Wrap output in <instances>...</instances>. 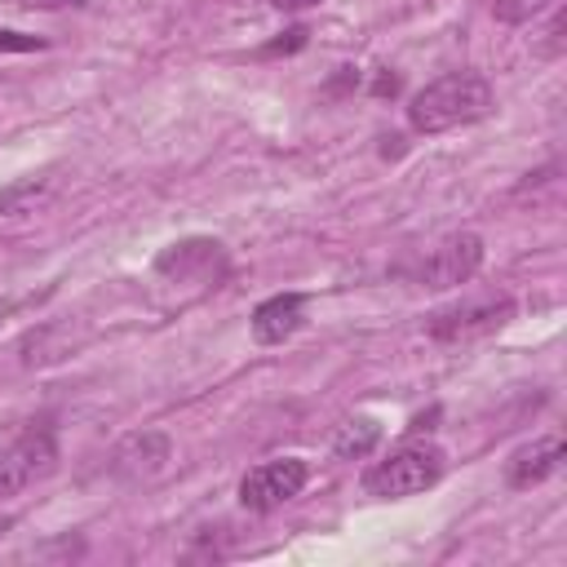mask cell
Segmentation results:
<instances>
[{
    "label": "cell",
    "mask_w": 567,
    "mask_h": 567,
    "mask_svg": "<svg viewBox=\"0 0 567 567\" xmlns=\"http://www.w3.org/2000/svg\"><path fill=\"white\" fill-rule=\"evenodd\" d=\"M377 443H381V425H377L372 416H354V421H346V425L337 430L332 452H337L341 461H363V456H372Z\"/></svg>",
    "instance_id": "cell-11"
},
{
    "label": "cell",
    "mask_w": 567,
    "mask_h": 567,
    "mask_svg": "<svg viewBox=\"0 0 567 567\" xmlns=\"http://www.w3.org/2000/svg\"><path fill=\"white\" fill-rule=\"evenodd\" d=\"M478 266H483V239L474 230H456V235L439 239L430 248V257H421L412 279L425 288H456V284H470L478 275Z\"/></svg>",
    "instance_id": "cell-5"
},
{
    "label": "cell",
    "mask_w": 567,
    "mask_h": 567,
    "mask_svg": "<svg viewBox=\"0 0 567 567\" xmlns=\"http://www.w3.org/2000/svg\"><path fill=\"white\" fill-rule=\"evenodd\" d=\"M372 93H377V97H385V93H399V75H390V71H381V75L372 80Z\"/></svg>",
    "instance_id": "cell-16"
},
{
    "label": "cell",
    "mask_w": 567,
    "mask_h": 567,
    "mask_svg": "<svg viewBox=\"0 0 567 567\" xmlns=\"http://www.w3.org/2000/svg\"><path fill=\"white\" fill-rule=\"evenodd\" d=\"M279 9H306V4H319V0H275Z\"/></svg>",
    "instance_id": "cell-17"
},
{
    "label": "cell",
    "mask_w": 567,
    "mask_h": 567,
    "mask_svg": "<svg viewBox=\"0 0 567 567\" xmlns=\"http://www.w3.org/2000/svg\"><path fill=\"white\" fill-rule=\"evenodd\" d=\"M558 0H492V18L505 27H523L532 18H540L545 9H554Z\"/></svg>",
    "instance_id": "cell-13"
},
{
    "label": "cell",
    "mask_w": 567,
    "mask_h": 567,
    "mask_svg": "<svg viewBox=\"0 0 567 567\" xmlns=\"http://www.w3.org/2000/svg\"><path fill=\"white\" fill-rule=\"evenodd\" d=\"M558 465H563V434H540V439H532V443H523V447L509 452V461H505V483H509L514 492H527V487L545 483Z\"/></svg>",
    "instance_id": "cell-8"
},
{
    "label": "cell",
    "mask_w": 567,
    "mask_h": 567,
    "mask_svg": "<svg viewBox=\"0 0 567 567\" xmlns=\"http://www.w3.org/2000/svg\"><path fill=\"white\" fill-rule=\"evenodd\" d=\"M217 261H221V244L217 239H182V244H168L155 257V270L168 275V279H195L199 270H213Z\"/></svg>",
    "instance_id": "cell-10"
},
{
    "label": "cell",
    "mask_w": 567,
    "mask_h": 567,
    "mask_svg": "<svg viewBox=\"0 0 567 567\" xmlns=\"http://www.w3.org/2000/svg\"><path fill=\"white\" fill-rule=\"evenodd\" d=\"M9 523H13V518H0V532H4V527H9Z\"/></svg>",
    "instance_id": "cell-19"
},
{
    "label": "cell",
    "mask_w": 567,
    "mask_h": 567,
    "mask_svg": "<svg viewBox=\"0 0 567 567\" xmlns=\"http://www.w3.org/2000/svg\"><path fill=\"white\" fill-rule=\"evenodd\" d=\"M443 470H447V456L439 443H403L363 474V492L377 501H403V496L434 487Z\"/></svg>",
    "instance_id": "cell-2"
},
{
    "label": "cell",
    "mask_w": 567,
    "mask_h": 567,
    "mask_svg": "<svg viewBox=\"0 0 567 567\" xmlns=\"http://www.w3.org/2000/svg\"><path fill=\"white\" fill-rule=\"evenodd\" d=\"M306 319V292H275L252 310V337L261 346H279L288 341Z\"/></svg>",
    "instance_id": "cell-9"
},
{
    "label": "cell",
    "mask_w": 567,
    "mask_h": 567,
    "mask_svg": "<svg viewBox=\"0 0 567 567\" xmlns=\"http://www.w3.org/2000/svg\"><path fill=\"white\" fill-rule=\"evenodd\" d=\"M514 315V301L505 292H487V297H474V301H456L447 310H434L425 319V332L434 341H465V337H478V332H492L501 323H509Z\"/></svg>",
    "instance_id": "cell-6"
},
{
    "label": "cell",
    "mask_w": 567,
    "mask_h": 567,
    "mask_svg": "<svg viewBox=\"0 0 567 567\" xmlns=\"http://www.w3.org/2000/svg\"><path fill=\"white\" fill-rule=\"evenodd\" d=\"M31 4H40V9H58V4H84V0H31Z\"/></svg>",
    "instance_id": "cell-18"
},
{
    "label": "cell",
    "mask_w": 567,
    "mask_h": 567,
    "mask_svg": "<svg viewBox=\"0 0 567 567\" xmlns=\"http://www.w3.org/2000/svg\"><path fill=\"white\" fill-rule=\"evenodd\" d=\"M49 199V177H18L0 190V217H22L35 213Z\"/></svg>",
    "instance_id": "cell-12"
},
{
    "label": "cell",
    "mask_w": 567,
    "mask_h": 567,
    "mask_svg": "<svg viewBox=\"0 0 567 567\" xmlns=\"http://www.w3.org/2000/svg\"><path fill=\"white\" fill-rule=\"evenodd\" d=\"M496 106V93L483 75L474 71H452L430 80L412 102H408V124L416 133H447L461 124H478L487 120Z\"/></svg>",
    "instance_id": "cell-1"
},
{
    "label": "cell",
    "mask_w": 567,
    "mask_h": 567,
    "mask_svg": "<svg viewBox=\"0 0 567 567\" xmlns=\"http://www.w3.org/2000/svg\"><path fill=\"white\" fill-rule=\"evenodd\" d=\"M310 478V465L301 456H279V461H261L239 478V505L252 514H270L279 505H288Z\"/></svg>",
    "instance_id": "cell-3"
},
{
    "label": "cell",
    "mask_w": 567,
    "mask_h": 567,
    "mask_svg": "<svg viewBox=\"0 0 567 567\" xmlns=\"http://www.w3.org/2000/svg\"><path fill=\"white\" fill-rule=\"evenodd\" d=\"M306 35H310L306 27H292V31H284V40L266 44V49H261V58H275V53H297V49L306 44Z\"/></svg>",
    "instance_id": "cell-15"
},
{
    "label": "cell",
    "mask_w": 567,
    "mask_h": 567,
    "mask_svg": "<svg viewBox=\"0 0 567 567\" xmlns=\"http://www.w3.org/2000/svg\"><path fill=\"white\" fill-rule=\"evenodd\" d=\"M173 456V443L164 430H133L111 452V474L120 483H151Z\"/></svg>",
    "instance_id": "cell-7"
},
{
    "label": "cell",
    "mask_w": 567,
    "mask_h": 567,
    "mask_svg": "<svg viewBox=\"0 0 567 567\" xmlns=\"http://www.w3.org/2000/svg\"><path fill=\"white\" fill-rule=\"evenodd\" d=\"M44 49V35H27V31H4L0 27V53H31Z\"/></svg>",
    "instance_id": "cell-14"
},
{
    "label": "cell",
    "mask_w": 567,
    "mask_h": 567,
    "mask_svg": "<svg viewBox=\"0 0 567 567\" xmlns=\"http://www.w3.org/2000/svg\"><path fill=\"white\" fill-rule=\"evenodd\" d=\"M53 465H58V439H53V430L49 425H31L27 434H18L0 452V496H18L35 478L53 474Z\"/></svg>",
    "instance_id": "cell-4"
}]
</instances>
